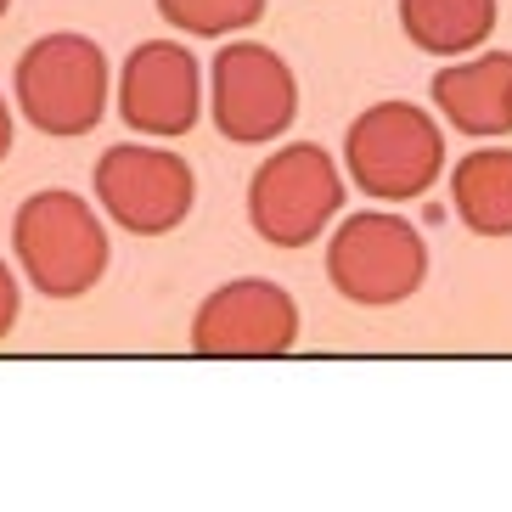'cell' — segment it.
Listing matches in <instances>:
<instances>
[{"instance_id": "6da1fadb", "label": "cell", "mask_w": 512, "mask_h": 512, "mask_svg": "<svg viewBox=\"0 0 512 512\" xmlns=\"http://www.w3.org/2000/svg\"><path fill=\"white\" fill-rule=\"evenodd\" d=\"M12 254L40 299H85L107 276V226L79 192H34L12 220Z\"/></svg>"}, {"instance_id": "7a4b0ae2", "label": "cell", "mask_w": 512, "mask_h": 512, "mask_svg": "<svg viewBox=\"0 0 512 512\" xmlns=\"http://www.w3.org/2000/svg\"><path fill=\"white\" fill-rule=\"evenodd\" d=\"M107 51L85 34H46L17 57L12 91L40 136H91L107 113Z\"/></svg>"}, {"instance_id": "3957f363", "label": "cell", "mask_w": 512, "mask_h": 512, "mask_svg": "<svg viewBox=\"0 0 512 512\" xmlns=\"http://www.w3.org/2000/svg\"><path fill=\"white\" fill-rule=\"evenodd\" d=\"M344 169L377 203H411L445 175V136L417 102H372L349 124Z\"/></svg>"}, {"instance_id": "277c9868", "label": "cell", "mask_w": 512, "mask_h": 512, "mask_svg": "<svg viewBox=\"0 0 512 512\" xmlns=\"http://www.w3.org/2000/svg\"><path fill=\"white\" fill-rule=\"evenodd\" d=\"M327 282L361 310L406 304L428 282V242L394 209H361L327 242Z\"/></svg>"}, {"instance_id": "5b68a950", "label": "cell", "mask_w": 512, "mask_h": 512, "mask_svg": "<svg viewBox=\"0 0 512 512\" xmlns=\"http://www.w3.org/2000/svg\"><path fill=\"white\" fill-rule=\"evenodd\" d=\"M344 209V169L316 141L271 152L248 181V226L271 248H310Z\"/></svg>"}, {"instance_id": "8992f818", "label": "cell", "mask_w": 512, "mask_h": 512, "mask_svg": "<svg viewBox=\"0 0 512 512\" xmlns=\"http://www.w3.org/2000/svg\"><path fill=\"white\" fill-rule=\"evenodd\" d=\"M209 107L214 130L226 141L265 147L299 119V79L282 51L259 46V40H231L209 68Z\"/></svg>"}, {"instance_id": "52a82bcc", "label": "cell", "mask_w": 512, "mask_h": 512, "mask_svg": "<svg viewBox=\"0 0 512 512\" xmlns=\"http://www.w3.org/2000/svg\"><path fill=\"white\" fill-rule=\"evenodd\" d=\"M96 203L130 237H169L197 203V175L175 152L124 141L96 158Z\"/></svg>"}, {"instance_id": "ba28073f", "label": "cell", "mask_w": 512, "mask_h": 512, "mask_svg": "<svg viewBox=\"0 0 512 512\" xmlns=\"http://www.w3.org/2000/svg\"><path fill=\"white\" fill-rule=\"evenodd\" d=\"M299 344V304L282 282L237 276L214 287L192 316V349L209 361H265Z\"/></svg>"}, {"instance_id": "9c48e42d", "label": "cell", "mask_w": 512, "mask_h": 512, "mask_svg": "<svg viewBox=\"0 0 512 512\" xmlns=\"http://www.w3.org/2000/svg\"><path fill=\"white\" fill-rule=\"evenodd\" d=\"M119 113L130 130H141L152 141L186 136L203 113L197 57L175 40H141L119 68Z\"/></svg>"}, {"instance_id": "30bf717a", "label": "cell", "mask_w": 512, "mask_h": 512, "mask_svg": "<svg viewBox=\"0 0 512 512\" xmlns=\"http://www.w3.org/2000/svg\"><path fill=\"white\" fill-rule=\"evenodd\" d=\"M434 107L462 136H507L512 130V51H467L434 74Z\"/></svg>"}, {"instance_id": "8fae6325", "label": "cell", "mask_w": 512, "mask_h": 512, "mask_svg": "<svg viewBox=\"0 0 512 512\" xmlns=\"http://www.w3.org/2000/svg\"><path fill=\"white\" fill-rule=\"evenodd\" d=\"M451 203L473 237H512V152L479 147L451 169Z\"/></svg>"}, {"instance_id": "7c38bea8", "label": "cell", "mask_w": 512, "mask_h": 512, "mask_svg": "<svg viewBox=\"0 0 512 512\" xmlns=\"http://www.w3.org/2000/svg\"><path fill=\"white\" fill-rule=\"evenodd\" d=\"M400 29L428 57H467L496 29V0H400Z\"/></svg>"}, {"instance_id": "4fadbf2b", "label": "cell", "mask_w": 512, "mask_h": 512, "mask_svg": "<svg viewBox=\"0 0 512 512\" xmlns=\"http://www.w3.org/2000/svg\"><path fill=\"white\" fill-rule=\"evenodd\" d=\"M158 17L197 40H220V34L254 29L265 17V0H158Z\"/></svg>"}, {"instance_id": "5bb4252c", "label": "cell", "mask_w": 512, "mask_h": 512, "mask_svg": "<svg viewBox=\"0 0 512 512\" xmlns=\"http://www.w3.org/2000/svg\"><path fill=\"white\" fill-rule=\"evenodd\" d=\"M17 327V276L0 265V338Z\"/></svg>"}, {"instance_id": "9a60e30c", "label": "cell", "mask_w": 512, "mask_h": 512, "mask_svg": "<svg viewBox=\"0 0 512 512\" xmlns=\"http://www.w3.org/2000/svg\"><path fill=\"white\" fill-rule=\"evenodd\" d=\"M12 152V107H6V96H0V158Z\"/></svg>"}, {"instance_id": "2e32d148", "label": "cell", "mask_w": 512, "mask_h": 512, "mask_svg": "<svg viewBox=\"0 0 512 512\" xmlns=\"http://www.w3.org/2000/svg\"><path fill=\"white\" fill-rule=\"evenodd\" d=\"M6 6H12V0H0V17H6Z\"/></svg>"}]
</instances>
